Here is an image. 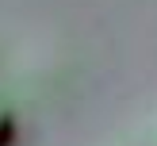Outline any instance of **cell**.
Returning <instances> with one entry per match:
<instances>
[{
    "instance_id": "cell-1",
    "label": "cell",
    "mask_w": 157,
    "mask_h": 146,
    "mask_svg": "<svg viewBox=\"0 0 157 146\" xmlns=\"http://www.w3.org/2000/svg\"><path fill=\"white\" fill-rule=\"evenodd\" d=\"M12 138H15V115H12V108L0 100V146H12Z\"/></svg>"
}]
</instances>
